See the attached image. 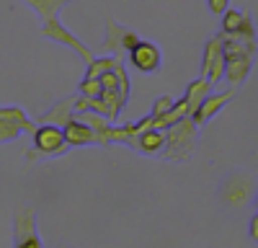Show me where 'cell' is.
Masks as SVG:
<instances>
[{
    "label": "cell",
    "instance_id": "5",
    "mask_svg": "<svg viewBox=\"0 0 258 248\" xmlns=\"http://www.w3.org/2000/svg\"><path fill=\"white\" fill-rule=\"evenodd\" d=\"M225 73V49H222V39L220 34L212 36L204 47V57H202V78H207L212 83V88L222 80Z\"/></svg>",
    "mask_w": 258,
    "mask_h": 248
},
{
    "label": "cell",
    "instance_id": "8",
    "mask_svg": "<svg viewBox=\"0 0 258 248\" xmlns=\"http://www.w3.org/2000/svg\"><path fill=\"white\" fill-rule=\"evenodd\" d=\"M129 62H132L140 73H158L160 65H163V54L153 41L140 39L137 44L129 49Z\"/></svg>",
    "mask_w": 258,
    "mask_h": 248
},
{
    "label": "cell",
    "instance_id": "12",
    "mask_svg": "<svg viewBox=\"0 0 258 248\" xmlns=\"http://www.w3.org/2000/svg\"><path fill=\"white\" fill-rule=\"evenodd\" d=\"M75 114V93L68 96V98H62L57 101L54 106L47 111V114H41L39 116V124H54V127H64Z\"/></svg>",
    "mask_w": 258,
    "mask_h": 248
},
{
    "label": "cell",
    "instance_id": "4",
    "mask_svg": "<svg viewBox=\"0 0 258 248\" xmlns=\"http://www.w3.org/2000/svg\"><path fill=\"white\" fill-rule=\"evenodd\" d=\"M34 150H29V160L34 158H54L68 153V142H64L62 127H54V124H41L34 132Z\"/></svg>",
    "mask_w": 258,
    "mask_h": 248
},
{
    "label": "cell",
    "instance_id": "17",
    "mask_svg": "<svg viewBox=\"0 0 258 248\" xmlns=\"http://www.w3.org/2000/svg\"><path fill=\"white\" fill-rule=\"evenodd\" d=\"M116 65H124L119 54H103V57H93V59L88 62V70H85V78H98V75H103V73L114 70Z\"/></svg>",
    "mask_w": 258,
    "mask_h": 248
},
{
    "label": "cell",
    "instance_id": "20",
    "mask_svg": "<svg viewBox=\"0 0 258 248\" xmlns=\"http://www.w3.org/2000/svg\"><path fill=\"white\" fill-rule=\"evenodd\" d=\"M18 137H21L18 127H13V124H8V121H0V145H3V142H13Z\"/></svg>",
    "mask_w": 258,
    "mask_h": 248
},
{
    "label": "cell",
    "instance_id": "15",
    "mask_svg": "<svg viewBox=\"0 0 258 248\" xmlns=\"http://www.w3.org/2000/svg\"><path fill=\"white\" fill-rule=\"evenodd\" d=\"M26 6H31L36 11V16L44 21V24H49V21L57 18L59 8H64L68 3H73V0H24Z\"/></svg>",
    "mask_w": 258,
    "mask_h": 248
},
{
    "label": "cell",
    "instance_id": "18",
    "mask_svg": "<svg viewBox=\"0 0 258 248\" xmlns=\"http://www.w3.org/2000/svg\"><path fill=\"white\" fill-rule=\"evenodd\" d=\"M73 119L83 121L85 127H88V130H93L96 135H101V132H103V130L111 124V121L106 119L103 114H98V111H91V109H88V111H75V114H73Z\"/></svg>",
    "mask_w": 258,
    "mask_h": 248
},
{
    "label": "cell",
    "instance_id": "21",
    "mask_svg": "<svg viewBox=\"0 0 258 248\" xmlns=\"http://www.w3.org/2000/svg\"><path fill=\"white\" fill-rule=\"evenodd\" d=\"M207 6L214 16H222L227 8H230V0H207Z\"/></svg>",
    "mask_w": 258,
    "mask_h": 248
},
{
    "label": "cell",
    "instance_id": "22",
    "mask_svg": "<svg viewBox=\"0 0 258 248\" xmlns=\"http://www.w3.org/2000/svg\"><path fill=\"white\" fill-rule=\"evenodd\" d=\"M250 240H258V217H250Z\"/></svg>",
    "mask_w": 258,
    "mask_h": 248
},
{
    "label": "cell",
    "instance_id": "13",
    "mask_svg": "<svg viewBox=\"0 0 258 248\" xmlns=\"http://www.w3.org/2000/svg\"><path fill=\"white\" fill-rule=\"evenodd\" d=\"M62 135H64V142L68 148H83V145H96V132L88 130L83 121L78 119H70L68 124L62 127Z\"/></svg>",
    "mask_w": 258,
    "mask_h": 248
},
{
    "label": "cell",
    "instance_id": "2",
    "mask_svg": "<svg viewBox=\"0 0 258 248\" xmlns=\"http://www.w3.org/2000/svg\"><path fill=\"white\" fill-rule=\"evenodd\" d=\"M253 197H255V181L248 173H230L220 186V199L230 210L248 207L253 202Z\"/></svg>",
    "mask_w": 258,
    "mask_h": 248
},
{
    "label": "cell",
    "instance_id": "14",
    "mask_svg": "<svg viewBox=\"0 0 258 248\" xmlns=\"http://www.w3.org/2000/svg\"><path fill=\"white\" fill-rule=\"evenodd\" d=\"M212 93V83L207 80V78H197V80H191L188 83V86H186V93H183V98H186V103H188V109L194 111V109H197L199 106V103L207 98Z\"/></svg>",
    "mask_w": 258,
    "mask_h": 248
},
{
    "label": "cell",
    "instance_id": "10",
    "mask_svg": "<svg viewBox=\"0 0 258 248\" xmlns=\"http://www.w3.org/2000/svg\"><path fill=\"white\" fill-rule=\"evenodd\" d=\"M235 96V91H222V93H209L197 109L191 111V121L197 124V127H204L207 121H212L214 116H217L222 109H225V103H230Z\"/></svg>",
    "mask_w": 258,
    "mask_h": 248
},
{
    "label": "cell",
    "instance_id": "9",
    "mask_svg": "<svg viewBox=\"0 0 258 248\" xmlns=\"http://www.w3.org/2000/svg\"><path fill=\"white\" fill-rule=\"evenodd\" d=\"M222 36H238L245 41H255V26H253V18H248L245 13L227 8L222 13Z\"/></svg>",
    "mask_w": 258,
    "mask_h": 248
},
{
    "label": "cell",
    "instance_id": "7",
    "mask_svg": "<svg viewBox=\"0 0 258 248\" xmlns=\"http://www.w3.org/2000/svg\"><path fill=\"white\" fill-rule=\"evenodd\" d=\"M140 41V36L135 31H129L124 26H119L114 18L106 21V36H103V52H109V54H124L129 52L135 44Z\"/></svg>",
    "mask_w": 258,
    "mask_h": 248
},
{
    "label": "cell",
    "instance_id": "19",
    "mask_svg": "<svg viewBox=\"0 0 258 248\" xmlns=\"http://www.w3.org/2000/svg\"><path fill=\"white\" fill-rule=\"evenodd\" d=\"M170 106H173V98H170V96H160V98L153 103V111H150V116L158 119V116L168 114V111H170Z\"/></svg>",
    "mask_w": 258,
    "mask_h": 248
},
{
    "label": "cell",
    "instance_id": "11",
    "mask_svg": "<svg viewBox=\"0 0 258 248\" xmlns=\"http://www.w3.org/2000/svg\"><path fill=\"white\" fill-rule=\"evenodd\" d=\"M126 145L142 155H158L165 148V132L163 130H145V132L132 135L126 140Z\"/></svg>",
    "mask_w": 258,
    "mask_h": 248
},
{
    "label": "cell",
    "instance_id": "23",
    "mask_svg": "<svg viewBox=\"0 0 258 248\" xmlns=\"http://www.w3.org/2000/svg\"><path fill=\"white\" fill-rule=\"evenodd\" d=\"M57 248H75V245H57Z\"/></svg>",
    "mask_w": 258,
    "mask_h": 248
},
{
    "label": "cell",
    "instance_id": "3",
    "mask_svg": "<svg viewBox=\"0 0 258 248\" xmlns=\"http://www.w3.org/2000/svg\"><path fill=\"white\" fill-rule=\"evenodd\" d=\"M13 248H44L36 230V210L34 207H16L13 212Z\"/></svg>",
    "mask_w": 258,
    "mask_h": 248
},
{
    "label": "cell",
    "instance_id": "16",
    "mask_svg": "<svg viewBox=\"0 0 258 248\" xmlns=\"http://www.w3.org/2000/svg\"><path fill=\"white\" fill-rule=\"evenodd\" d=\"M0 121L13 124V127H18L21 132H34L36 130V124L29 119V114L24 109H18V106H3L0 109Z\"/></svg>",
    "mask_w": 258,
    "mask_h": 248
},
{
    "label": "cell",
    "instance_id": "1",
    "mask_svg": "<svg viewBox=\"0 0 258 248\" xmlns=\"http://www.w3.org/2000/svg\"><path fill=\"white\" fill-rule=\"evenodd\" d=\"M165 132V158L168 160H186L194 155L197 150V142H199V127L191 121V116L178 119L176 124L163 130Z\"/></svg>",
    "mask_w": 258,
    "mask_h": 248
},
{
    "label": "cell",
    "instance_id": "6",
    "mask_svg": "<svg viewBox=\"0 0 258 248\" xmlns=\"http://www.w3.org/2000/svg\"><path fill=\"white\" fill-rule=\"evenodd\" d=\"M41 36H47V39H52V41H57V44H64V47H70L75 54H80L83 59H85V65L96 57L88 47L83 44V41L70 31V29H64L62 26V21L59 18H54V21H49V24H41Z\"/></svg>",
    "mask_w": 258,
    "mask_h": 248
}]
</instances>
